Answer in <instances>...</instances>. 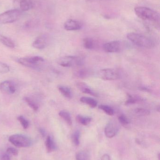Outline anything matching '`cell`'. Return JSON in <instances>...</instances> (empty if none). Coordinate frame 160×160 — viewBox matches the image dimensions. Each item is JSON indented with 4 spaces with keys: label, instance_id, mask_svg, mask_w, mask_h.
I'll return each instance as SVG.
<instances>
[{
    "label": "cell",
    "instance_id": "obj_1",
    "mask_svg": "<svg viewBox=\"0 0 160 160\" xmlns=\"http://www.w3.org/2000/svg\"><path fill=\"white\" fill-rule=\"evenodd\" d=\"M136 15L141 19L159 25L160 15L157 11L146 7H137L134 8Z\"/></svg>",
    "mask_w": 160,
    "mask_h": 160
},
{
    "label": "cell",
    "instance_id": "obj_2",
    "mask_svg": "<svg viewBox=\"0 0 160 160\" xmlns=\"http://www.w3.org/2000/svg\"><path fill=\"white\" fill-rule=\"evenodd\" d=\"M128 39L138 47L146 48H153L155 46V42L148 37L140 33L131 32L127 35Z\"/></svg>",
    "mask_w": 160,
    "mask_h": 160
},
{
    "label": "cell",
    "instance_id": "obj_3",
    "mask_svg": "<svg viewBox=\"0 0 160 160\" xmlns=\"http://www.w3.org/2000/svg\"><path fill=\"white\" fill-rule=\"evenodd\" d=\"M8 140L12 144L18 148L29 147L33 144V141L30 138L22 134L11 135Z\"/></svg>",
    "mask_w": 160,
    "mask_h": 160
},
{
    "label": "cell",
    "instance_id": "obj_4",
    "mask_svg": "<svg viewBox=\"0 0 160 160\" xmlns=\"http://www.w3.org/2000/svg\"><path fill=\"white\" fill-rule=\"evenodd\" d=\"M21 14L19 9H11L0 14V24L12 23L16 21Z\"/></svg>",
    "mask_w": 160,
    "mask_h": 160
},
{
    "label": "cell",
    "instance_id": "obj_5",
    "mask_svg": "<svg viewBox=\"0 0 160 160\" xmlns=\"http://www.w3.org/2000/svg\"><path fill=\"white\" fill-rule=\"evenodd\" d=\"M44 62V59L40 56L23 57L18 60V62L20 64L26 67L33 68L38 67L40 64Z\"/></svg>",
    "mask_w": 160,
    "mask_h": 160
},
{
    "label": "cell",
    "instance_id": "obj_6",
    "mask_svg": "<svg viewBox=\"0 0 160 160\" xmlns=\"http://www.w3.org/2000/svg\"><path fill=\"white\" fill-rule=\"evenodd\" d=\"M83 61L79 57L73 56H65L58 59L57 63L64 67H70L75 65H81Z\"/></svg>",
    "mask_w": 160,
    "mask_h": 160
},
{
    "label": "cell",
    "instance_id": "obj_7",
    "mask_svg": "<svg viewBox=\"0 0 160 160\" xmlns=\"http://www.w3.org/2000/svg\"><path fill=\"white\" fill-rule=\"evenodd\" d=\"M98 75L101 79L105 81L118 80L121 78L120 73L116 69L113 68L101 69L99 72Z\"/></svg>",
    "mask_w": 160,
    "mask_h": 160
},
{
    "label": "cell",
    "instance_id": "obj_8",
    "mask_svg": "<svg viewBox=\"0 0 160 160\" xmlns=\"http://www.w3.org/2000/svg\"><path fill=\"white\" fill-rule=\"evenodd\" d=\"M103 49L110 53L119 52L122 48V42L119 41H113L108 42L103 45Z\"/></svg>",
    "mask_w": 160,
    "mask_h": 160
},
{
    "label": "cell",
    "instance_id": "obj_9",
    "mask_svg": "<svg viewBox=\"0 0 160 160\" xmlns=\"http://www.w3.org/2000/svg\"><path fill=\"white\" fill-rule=\"evenodd\" d=\"M119 127L117 123L111 121L107 124L104 129V132L106 137L112 138L115 137L118 133Z\"/></svg>",
    "mask_w": 160,
    "mask_h": 160
},
{
    "label": "cell",
    "instance_id": "obj_10",
    "mask_svg": "<svg viewBox=\"0 0 160 160\" xmlns=\"http://www.w3.org/2000/svg\"><path fill=\"white\" fill-rule=\"evenodd\" d=\"M0 90L5 94L12 95L16 92V88L12 81H5L0 83Z\"/></svg>",
    "mask_w": 160,
    "mask_h": 160
},
{
    "label": "cell",
    "instance_id": "obj_11",
    "mask_svg": "<svg viewBox=\"0 0 160 160\" xmlns=\"http://www.w3.org/2000/svg\"><path fill=\"white\" fill-rule=\"evenodd\" d=\"M83 24L81 22L77 20L69 19L65 22L64 28L66 31H74L80 30Z\"/></svg>",
    "mask_w": 160,
    "mask_h": 160
},
{
    "label": "cell",
    "instance_id": "obj_12",
    "mask_svg": "<svg viewBox=\"0 0 160 160\" xmlns=\"http://www.w3.org/2000/svg\"><path fill=\"white\" fill-rule=\"evenodd\" d=\"M48 44V38L46 35H41L38 37L33 42L32 46L34 48L42 50L45 48Z\"/></svg>",
    "mask_w": 160,
    "mask_h": 160
},
{
    "label": "cell",
    "instance_id": "obj_13",
    "mask_svg": "<svg viewBox=\"0 0 160 160\" xmlns=\"http://www.w3.org/2000/svg\"><path fill=\"white\" fill-rule=\"evenodd\" d=\"M14 4L21 11H26L33 7V5L31 0H15Z\"/></svg>",
    "mask_w": 160,
    "mask_h": 160
},
{
    "label": "cell",
    "instance_id": "obj_14",
    "mask_svg": "<svg viewBox=\"0 0 160 160\" xmlns=\"http://www.w3.org/2000/svg\"><path fill=\"white\" fill-rule=\"evenodd\" d=\"M77 87L81 92H83L85 94H88V95L93 96H97L96 93L94 90H92L85 83L82 82L77 83Z\"/></svg>",
    "mask_w": 160,
    "mask_h": 160
},
{
    "label": "cell",
    "instance_id": "obj_15",
    "mask_svg": "<svg viewBox=\"0 0 160 160\" xmlns=\"http://www.w3.org/2000/svg\"><path fill=\"white\" fill-rule=\"evenodd\" d=\"M46 149L48 153H51L57 148L56 144L50 136H48L45 142Z\"/></svg>",
    "mask_w": 160,
    "mask_h": 160
},
{
    "label": "cell",
    "instance_id": "obj_16",
    "mask_svg": "<svg viewBox=\"0 0 160 160\" xmlns=\"http://www.w3.org/2000/svg\"><path fill=\"white\" fill-rule=\"evenodd\" d=\"M59 92L65 98H67L71 99L73 96L72 91L70 88L65 86L59 85L58 87Z\"/></svg>",
    "mask_w": 160,
    "mask_h": 160
},
{
    "label": "cell",
    "instance_id": "obj_17",
    "mask_svg": "<svg viewBox=\"0 0 160 160\" xmlns=\"http://www.w3.org/2000/svg\"><path fill=\"white\" fill-rule=\"evenodd\" d=\"M23 101L28 104V106L33 109V111L36 112L39 109V105L37 102H36L33 99L30 97H25L23 98Z\"/></svg>",
    "mask_w": 160,
    "mask_h": 160
},
{
    "label": "cell",
    "instance_id": "obj_18",
    "mask_svg": "<svg viewBox=\"0 0 160 160\" xmlns=\"http://www.w3.org/2000/svg\"><path fill=\"white\" fill-rule=\"evenodd\" d=\"M0 42L8 48H15V43L9 38L0 35Z\"/></svg>",
    "mask_w": 160,
    "mask_h": 160
},
{
    "label": "cell",
    "instance_id": "obj_19",
    "mask_svg": "<svg viewBox=\"0 0 160 160\" xmlns=\"http://www.w3.org/2000/svg\"><path fill=\"white\" fill-rule=\"evenodd\" d=\"M80 101L81 102L87 104L92 108H95L97 105V102L94 99L89 98V97H82L80 99Z\"/></svg>",
    "mask_w": 160,
    "mask_h": 160
},
{
    "label": "cell",
    "instance_id": "obj_20",
    "mask_svg": "<svg viewBox=\"0 0 160 160\" xmlns=\"http://www.w3.org/2000/svg\"><path fill=\"white\" fill-rule=\"evenodd\" d=\"M59 115L66 122L69 126H71L72 124V118L70 114L67 111L62 110L59 113Z\"/></svg>",
    "mask_w": 160,
    "mask_h": 160
},
{
    "label": "cell",
    "instance_id": "obj_21",
    "mask_svg": "<svg viewBox=\"0 0 160 160\" xmlns=\"http://www.w3.org/2000/svg\"><path fill=\"white\" fill-rule=\"evenodd\" d=\"M76 120L78 123L83 126H87L92 121V118L84 116L81 115H78L76 116Z\"/></svg>",
    "mask_w": 160,
    "mask_h": 160
},
{
    "label": "cell",
    "instance_id": "obj_22",
    "mask_svg": "<svg viewBox=\"0 0 160 160\" xmlns=\"http://www.w3.org/2000/svg\"><path fill=\"white\" fill-rule=\"evenodd\" d=\"M95 41L93 38H85L83 39V46L87 49L92 50L95 48Z\"/></svg>",
    "mask_w": 160,
    "mask_h": 160
},
{
    "label": "cell",
    "instance_id": "obj_23",
    "mask_svg": "<svg viewBox=\"0 0 160 160\" xmlns=\"http://www.w3.org/2000/svg\"><path fill=\"white\" fill-rule=\"evenodd\" d=\"M134 113L138 116L144 117L149 115L150 112L149 110L143 108H137L134 110Z\"/></svg>",
    "mask_w": 160,
    "mask_h": 160
},
{
    "label": "cell",
    "instance_id": "obj_24",
    "mask_svg": "<svg viewBox=\"0 0 160 160\" xmlns=\"http://www.w3.org/2000/svg\"><path fill=\"white\" fill-rule=\"evenodd\" d=\"M80 133L79 131H76L72 134L71 136V140L72 142L75 145L79 146L80 144Z\"/></svg>",
    "mask_w": 160,
    "mask_h": 160
},
{
    "label": "cell",
    "instance_id": "obj_25",
    "mask_svg": "<svg viewBox=\"0 0 160 160\" xmlns=\"http://www.w3.org/2000/svg\"><path fill=\"white\" fill-rule=\"evenodd\" d=\"M99 108L105 112V113L107 114L108 115L112 116L114 114L113 109L108 105H101L99 106Z\"/></svg>",
    "mask_w": 160,
    "mask_h": 160
},
{
    "label": "cell",
    "instance_id": "obj_26",
    "mask_svg": "<svg viewBox=\"0 0 160 160\" xmlns=\"http://www.w3.org/2000/svg\"><path fill=\"white\" fill-rule=\"evenodd\" d=\"M88 155L84 151L78 152L76 155V160H88Z\"/></svg>",
    "mask_w": 160,
    "mask_h": 160
},
{
    "label": "cell",
    "instance_id": "obj_27",
    "mask_svg": "<svg viewBox=\"0 0 160 160\" xmlns=\"http://www.w3.org/2000/svg\"><path fill=\"white\" fill-rule=\"evenodd\" d=\"M17 119L19 121L21 125H22L23 128L24 129L28 128L29 125V122H28L27 119H25L24 117L21 115L19 116L18 117Z\"/></svg>",
    "mask_w": 160,
    "mask_h": 160
},
{
    "label": "cell",
    "instance_id": "obj_28",
    "mask_svg": "<svg viewBox=\"0 0 160 160\" xmlns=\"http://www.w3.org/2000/svg\"><path fill=\"white\" fill-rule=\"evenodd\" d=\"M10 71L9 66L5 63L0 62V73L6 74Z\"/></svg>",
    "mask_w": 160,
    "mask_h": 160
},
{
    "label": "cell",
    "instance_id": "obj_29",
    "mask_svg": "<svg viewBox=\"0 0 160 160\" xmlns=\"http://www.w3.org/2000/svg\"><path fill=\"white\" fill-rule=\"evenodd\" d=\"M118 120L123 126H127L130 123L129 120L125 115L122 114L119 116Z\"/></svg>",
    "mask_w": 160,
    "mask_h": 160
},
{
    "label": "cell",
    "instance_id": "obj_30",
    "mask_svg": "<svg viewBox=\"0 0 160 160\" xmlns=\"http://www.w3.org/2000/svg\"><path fill=\"white\" fill-rule=\"evenodd\" d=\"M89 72L86 70H84V69H82V70H80L79 72L77 73V76L79 78H85L87 77L88 76Z\"/></svg>",
    "mask_w": 160,
    "mask_h": 160
},
{
    "label": "cell",
    "instance_id": "obj_31",
    "mask_svg": "<svg viewBox=\"0 0 160 160\" xmlns=\"http://www.w3.org/2000/svg\"><path fill=\"white\" fill-rule=\"evenodd\" d=\"M7 153L8 155H12L14 156H17L18 154V150L13 148H8L7 149Z\"/></svg>",
    "mask_w": 160,
    "mask_h": 160
},
{
    "label": "cell",
    "instance_id": "obj_32",
    "mask_svg": "<svg viewBox=\"0 0 160 160\" xmlns=\"http://www.w3.org/2000/svg\"><path fill=\"white\" fill-rule=\"evenodd\" d=\"M129 98L126 102V105H128V104H133L135 103L137 101V100L135 98H133L132 96L131 95H129Z\"/></svg>",
    "mask_w": 160,
    "mask_h": 160
},
{
    "label": "cell",
    "instance_id": "obj_33",
    "mask_svg": "<svg viewBox=\"0 0 160 160\" xmlns=\"http://www.w3.org/2000/svg\"><path fill=\"white\" fill-rule=\"evenodd\" d=\"M1 160H10V158L8 153H4L1 156Z\"/></svg>",
    "mask_w": 160,
    "mask_h": 160
},
{
    "label": "cell",
    "instance_id": "obj_34",
    "mask_svg": "<svg viewBox=\"0 0 160 160\" xmlns=\"http://www.w3.org/2000/svg\"><path fill=\"white\" fill-rule=\"evenodd\" d=\"M101 160H111L110 156L108 154H105L102 156Z\"/></svg>",
    "mask_w": 160,
    "mask_h": 160
},
{
    "label": "cell",
    "instance_id": "obj_35",
    "mask_svg": "<svg viewBox=\"0 0 160 160\" xmlns=\"http://www.w3.org/2000/svg\"><path fill=\"white\" fill-rule=\"evenodd\" d=\"M39 132L41 133V135L43 136V137H44V136L46 135V132H45V131L44 130H43V129H39Z\"/></svg>",
    "mask_w": 160,
    "mask_h": 160
},
{
    "label": "cell",
    "instance_id": "obj_36",
    "mask_svg": "<svg viewBox=\"0 0 160 160\" xmlns=\"http://www.w3.org/2000/svg\"><path fill=\"white\" fill-rule=\"evenodd\" d=\"M89 1H92V0H89Z\"/></svg>",
    "mask_w": 160,
    "mask_h": 160
}]
</instances>
